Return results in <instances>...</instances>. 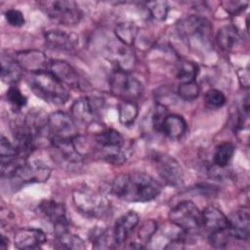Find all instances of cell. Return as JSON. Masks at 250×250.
Instances as JSON below:
<instances>
[{
  "mask_svg": "<svg viewBox=\"0 0 250 250\" xmlns=\"http://www.w3.org/2000/svg\"><path fill=\"white\" fill-rule=\"evenodd\" d=\"M110 190L126 202H147L160 194L162 187L146 173L130 172L117 175L111 183Z\"/></svg>",
  "mask_w": 250,
  "mask_h": 250,
  "instance_id": "6da1fadb",
  "label": "cell"
},
{
  "mask_svg": "<svg viewBox=\"0 0 250 250\" xmlns=\"http://www.w3.org/2000/svg\"><path fill=\"white\" fill-rule=\"evenodd\" d=\"M27 84L35 96L53 104H63L69 99V93L49 70L31 73Z\"/></svg>",
  "mask_w": 250,
  "mask_h": 250,
  "instance_id": "7a4b0ae2",
  "label": "cell"
},
{
  "mask_svg": "<svg viewBox=\"0 0 250 250\" xmlns=\"http://www.w3.org/2000/svg\"><path fill=\"white\" fill-rule=\"evenodd\" d=\"M51 175V169L41 161L27 162L21 158L11 173L6 177L12 188H20L26 184L44 183L48 181Z\"/></svg>",
  "mask_w": 250,
  "mask_h": 250,
  "instance_id": "3957f363",
  "label": "cell"
},
{
  "mask_svg": "<svg viewBox=\"0 0 250 250\" xmlns=\"http://www.w3.org/2000/svg\"><path fill=\"white\" fill-rule=\"evenodd\" d=\"M95 142L102 151V156L111 164L121 165L129 157L128 148L124 147L123 136L114 129H104L97 133Z\"/></svg>",
  "mask_w": 250,
  "mask_h": 250,
  "instance_id": "277c9868",
  "label": "cell"
},
{
  "mask_svg": "<svg viewBox=\"0 0 250 250\" xmlns=\"http://www.w3.org/2000/svg\"><path fill=\"white\" fill-rule=\"evenodd\" d=\"M78 137V136H77ZM76 138L67 140H51V155L53 160L67 171H77L83 165L84 156L77 146Z\"/></svg>",
  "mask_w": 250,
  "mask_h": 250,
  "instance_id": "5b68a950",
  "label": "cell"
},
{
  "mask_svg": "<svg viewBox=\"0 0 250 250\" xmlns=\"http://www.w3.org/2000/svg\"><path fill=\"white\" fill-rule=\"evenodd\" d=\"M38 4L48 18L60 24L74 25L83 17V13L77 3L71 0L41 1Z\"/></svg>",
  "mask_w": 250,
  "mask_h": 250,
  "instance_id": "8992f818",
  "label": "cell"
},
{
  "mask_svg": "<svg viewBox=\"0 0 250 250\" xmlns=\"http://www.w3.org/2000/svg\"><path fill=\"white\" fill-rule=\"evenodd\" d=\"M108 83L111 94L123 101L134 102L140 98L144 92L141 81L130 74V72L117 68L111 72Z\"/></svg>",
  "mask_w": 250,
  "mask_h": 250,
  "instance_id": "52a82bcc",
  "label": "cell"
},
{
  "mask_svg": "<svg viewBox=\"0 0 250 250\" xmlns=\"http://www.w3.org/2000/svg\"><path fill=\"white\" fill-rule=\"evenodd\" d=\"M72 200L77 210L89 217H102L109 208L107 198L90 188L75 189Z\"/></svg>",
  "mask_w": 250,
  "mask_h": 250,
  "instance_id": "ba28073f",
  "label": "cell"
},
{
  "mask_svg": "<svg viewBox=\"0 0 250 250\" xmlns=\"http://www.w3.org/2000/svg\"><path fill=\"white\" fill-rule=\"evenodd\" d=\"M170 222L184 232L195 231L202 227L201 211L189 200H185L173 207L169 213Z\"/></svg>",
  "mask_w": 250,
  "mask_h": 250,
  "instance_id": "9c48e42d",
  "label": "cell"
},
{
  "mask_svg": "<svg viewBox=\"0 0 250 250\" xmlns=\"http://www.w3.org/2000/svg\"><path fill=\"white\" fill-rule=\"evenodd\" d=\"M46 136L50 141L54 139L67 140L78 136L77 127L73 117L63 111H55L48 115Z\"/></svg>",
  "mask_w": 250,
  "mask_h": 250,
  "instance_id": "30bf717a",
  "label": "cell"
},
{
  "mask_svg": "<svg viewBox=\"0 0 250 250\" xmlns=\"http://www.w3.org/2000/svg\"><path fill=\"white\" fill-rule=\"evenodd\" d=\"M152 160L158 175L167 185L177 188L184 184V171L174 157L156 152L153 154Z\"/></svg>",
  "mask_w": 250,
  "mask_h": 250,
  "instance_id": "8fae6325",
  "label": "cell"
},
{
  "mask_svg": "<svg viewBox=\"0 0 250 250\" xmlns=\"http://www.w3.org/2000/svg\"><path fill=\"white\" fill-rule=\"evenodd\" d=\"M104 104V100L99 97L78 98L70 106L71 116L75 121L89 125L98 118Z\"/></svg>",
  "mask_w": 250,
  "mask_h": 250,
  "instance_id": "7c38bea8",
  "label": "cell"
},
{
  "mask_svg": "<svg viewBox=\"0 0 250 250\" xmlns=\"http://www.w3.org/2000/svg\"><path fill=\"white\" fill-rule=\"evenodd\" d=\"M177 29L187 40L207 39L211 32V25L205 18L192 15L182 19L177 23Z\"/></svg>",
  "mask_w": 250,
  "mask_h": 250,
  "instance_id": "4fadbf2b",
  "label": "cell"
},
{
  "mask_svg": "<svg viewBox=\"0 0 250 250\" xmlns=\"http://www.w3.org/2000/svg\"><path fill=\"white\" fill-rule=\"evenodd\" d=\"M105 57L111 61L117 69L130 71L136 63V56L132 47L121 42L111 41L105 48Z\"/></svg>",
  "mask_w": 250,
  "mask_h": 250,
  "instance_id": "5bb4252c",
  "label": "cell"
},
{
  "mask_svg": "<svg viewBox=\"0 0 250 250\" xmlns=\"http://www.w3.org/2000/svg\"><path fill=\"white\" fill-rule=\"evenodd\" d=\"M229 236L238 240H248L250 235V213L248 207H241L228 217Z\"/></svg>",
  "mask_w": 250,
  "mask_h": 250,
  "instance_id": "9a60e30c",
  "label": "cell"
},
{
  "mask_svg": "<svg viewBox=\"0 0 250 250\" xmlns=\"http://www.w3.org/2000/svg\"><path fill=\"white\" fill-rule=\"evenodd\" d=\"M15 59L17 60L22 70L24 69L31 73L49 70L51 62L46 55L39 50L21 51L17 53Z\"/></svg>",
  "mask_w": 250,
  "mask_h": 250,
  "instance_id": "2e32d148",
  "label": "cell"
},
{
  "mask_svg": "<svg viewBox=\"0 0 250 250\" xmlns=\"http://www.w3.org/2000/svg\"><path fill=\"white\" fill-rule=\"evenodd\" d=\"M49 71L63 85L79 89L82 86V79L80 78L79 73L71 64L65 61H51Z\"/></svg>",
  "mask_w": 250,
  "mask_h": 250,
  "instance_id": "e0dca14e",
  "label": "cell"
},
{
  "mask_svg": "<svg viewBox=\"0 0 250 250\" xmlns=\"http://www.w3.org/2000/svg\"><path fill=\"white\" fill-rule=\"evenodd\" d=\"M45 44L53 50L71 51L78 43V36L72 32L54 29L48 30L44 34Z\"/></svg>",
  "mask_w": 250,
  "mask_h": 250,
  "instance_id": "ac0fdd59",
  "label": "cell"
},
{
  "mask_svg": "<svg viewBox=\"0 0 250 250\" xmlns=\"http://www.w3.org/2000/svg\"><path fill=\"white\" fill-rule=\"evenodd\" d=\"M46 234L43 230L34 228L19 229L14 236V243L18 249H33L45 243Z\"/></svg>",
  "mask_w": 250,
  "mask_h": 250,
  "instance_id": "d6986e66",
  "label": "cell"
},
{
  "mask_svg": "<svg viewBox=\"0 0 250 250\" xmlns=\"http://www.w3.org/2000/svg\"><path fill=\"white\" fill-rule=\"evenodd\" d=\"M139 221V215L134 211H128L116 220L112 232L117 247L126 241L133 229L138 226Z\"/></svg>",
  "mask_w": 250,
  "mask_h": 250,
  "instance_id": "ffe728a7",
  "label": "cell"
},
{
  "mask_svg": "<svg viewBox=\"0 0 250 250\" xmlns=\"http://www.w3.org/2000/svg\"><path fill=\"white\" fill-rule=\"evenodd\" d=\"M202 227L210 233L228 229V217L217 207L210 205L201 211Z\"/></svg>",
  "mask_w": 250,
  "mask_h": 250,
  "instance_id": "44dd1931",
  "label": "cell"
},
{
  "mask_svg": "<svg viewBox=\"0 0 250 250\" xmlns=\"http://www.w3.org/2000/svg\"><path fill=\"white\" fill-rule=\"evenodd\" d=\"M38 207L40 213L52 223L53 226L67 223L65 208L62 203L54 200H43Z\"/></svg>",
  "mask_w": 250,
  "mask_h": 250,
  "instance_id": "7402d4cb",
  "label": "cell"
},
{
  "mask_svg": "<svg viewBox=\"0 0 250 250\" xmlns=\"http://www.w3.org/2000/svg\"><path fill=\"white\" fill-rule=\"evenodd\" d=\"M187 122L183 116L179 114H167L164 118L160 132L170 139H180L187 132Z\"/></svg>",
  "mask_w": 250,
  "mask_h": 250,
  "instance_id": "603a6c76",
  "label": "cell"
},
{
  "mask_svg": "<svg viewBox=\"0 0 250 250\" xmlns=\"http://www.w3.org/2000/svg\"><path fill=\"white\" fill-rule=\"evenodd\" d=\"M22 68L16 59L8 55H2L1 58V78L5 83L15 84L21 77Z\"/></svg>",
  "mask_w": 250,
  "mask_h": 250,
  "instance_id": "cb8c5ba5",
  "label": "cell"
},
{
  "mask_svg": "<svg viewBox=\"0 0 250 250\" xmlns=\"http://www.w3.org/2000/svg\"><path fill=\"white\" fill-rule=\"evenodd\" d=\"M241 40L238 29L234 25H225L221 27L216 36L217 44L225 51L232 50Z\"/></svg>",
  "mask_w": 250,
  "mask_h": 250,
  "instance_id": "d4e9b609",
  "label": "cell"
},
{
  "mask_svg": "<svg viewBox=\"0 0 250 250\" xmlns=\"http://www.w3.org/2000/svg\"><path fill=\"white\" fill-rule=\"evenodd\" d=\"M116 39L122 44L132 47L138 35V27L134 22L124 21L116 24L114 28Z\"/></svg>",
  "mask_w": 250,
  "mask_h": 250,
  "instance_id": "484cf974",
  "label": "cell"
},
{
  "mask_svg": "<svg viewBox=\"0 0 250 250\" xmlns=\"http://www.w3.org/2000/svg\"><path fill=\"white\" fill-rule=\"evenodd\" d=\"M119 122L124 126L132 125L139 114V107L135 102L122 101L118 104Z\"/></svg>",
  "mask_w": 250,
  "mask_h": 250,
  "instance_id": "4316f807",
  "label": "cell"
},
{
  "mask_svg": "<svg viewBox=\"0 0 250 250\" xmlns=\"http://www.w3.org/2000/svg\"><path fill=\"white\" fill-rule=\"evenodd\" d=\"M234 150H235L234 145L229 142H224L218 145L215 148V152L213 155V160L215 165L220 168L226 167L231 160L234 154Z\"/></svg>",
  "mask_w": 250,
  "mask_h": 250,
  "instance_id": "83f0119b",
  "label": "cell"
},
{
  "mask_svg": "<svg viewBox=\"0 0 250 250\" xmlns=\"http://www.w3.org/2000/svg\"><path fill=\"white\" fill-rule=\"evenodd\" d=\"M197 74H198V66L193 62L182 61L177 65L176 77L181 81V83L195 81Z\"/></svg>",
  "mask_w": 250,
  "mask_h": 250,
  "instance_id": "f1b7e54d",
  "label": "cell"
},
{
  "mask_svg": "<svg viewBox=\"0 0 250 250\" xmlns=\"http://www.w3.org/2000/svg\"><path fill=\"white\" fill-rule=\"evenodd\" d=\"M91 239L93 242V247L97 249H108L117 247L112 229H100L95 230L93 234H91Z\"/></svg>",
  "mask_w": 250,
  "mask_h": 250,
  "instance_id": "f546056e",
  "label": "cell"
},
{
  "mask_svg": "<svg viewBox=\"0 0 250 250\" xmlns=\"http://www.w3.org/2000/svg\"><path fill=\"white\" fill-rule=\"evenodd\" d=\"M56 238L60 248L77 249V250L85 248L84 240L80 236L70 233L68 230H65L63 232L57 234Z\"/></svg>",
  "mask_w": 250,
  "mask_h": 250,
  "instance_id": "4dcf8cb0",
  "label": "cell"
},
{
  "mask_svg": "<svg viewBox=\"0 0 250 250\" xmlns=\"http://www.w3.org/2000/svg\"><path fill=\"white\" fill-rule=\"evenodd\" d=\"M200 93V88L196 81L181 83L178 87L177 94L184 101H193L195 100Z\"/></svg>",
  "mask_w": 250,
  "mask_h": 250,
  "instance_id": "1f68e13d",
  "label": "cell"
},
{
  "mask_svg": "<svg viewBox=\"0 0 250 250\" xmlns=\"http://www.w3.org/2000/svg\"><path fill=\"white\" fill-rule=\"evenodd\" d=\"M150 16L156 21H164L169 12V5L166 1H151L146 3Z\"/></svg>",
  "mask_w": 250,
  "mask_h": 250,
  "instance_id": "d6a6232c",
  "label": "cell"
},
{
  "mask_svg": "<svg viewBox=\"0 0 250 250\" xmlns=\"http://www.w3.org/2000/svg\"><path fill=\"white\" fill-rule=\"evenodd\" d=\"M18 157H19V153H18L17 147L14 145H12L8 139H6L4 136H1V141H0L1 164L9 163Z\"/></svg>",
  "mask_w": 250,
  "mask_h": 250,
  "instance_id": "836d02e7",
  "label": "cell"
},
{
  "mask_svg": "<svg viewBox=\"0 0 250 250\" xmlns=\"http://www.w3.org/2000/svg\"><path fill=\"white\" fill-rule=\"evenodd\" d=\"M6 98L9 104L15 109H21L27 104V98L22 95L21 90L16 86H11L8 89L6 93Z\"/></svg>",
  "mask_w": 250,
  "mask_h": 250,
  "instance_id": "e575fe53",
  "label": "cell"
},
{
  "mask_svg": "<svg viewBox=\"0 0 250 250\" xmlns=\"http://www.w3.org/2000/svg\"><path fill=\"white\" fill-rule=\"evenodd\" d=\"M205 104L214 108L222 107L226 104V96L225 94L218 89H209L204 96Z\"/></svg>",
  "mask_w": 250,
  "mask_h": 250,
  "instance_id": "d590c367",
  "label": "cell"
},
{
  "mask_svg": "<svg viewBox=\"0 0 250 250\" xmlns=\"http://www.w3.org/2000/svg\"><path fill=\"white\" fill-rule=\"evenodd\" d=\"M157 230V223L153 220H149L145 222L139 229V239L142 241L141 243H147Z\"/></svg>",
  "mask_w": 250,
  "mask_h": 250,
  "instance_id": "8d00e7d4",
  "label": "cell"
},
{
  "mask_svg": "<svg viewBox=\"0 0 250 250\" xmlns=\"http://www.w3.org/2000/svg\"><path fill=\"white\" fill-rule=\"evenodd\" d=\"M7 22L15 27H21L24 24V17L22 13L17 9H10L5 13Z\"/></svg>",
  "mask_w": 250,
  "mask_h": 250,
  "instance_id": "74e56055",
  "label": "cell"
},
{
  "mask_svg": "<svg viewBox=\"0 0 250 250\" xmlns=\"http://www.w3.org/2000/svg\"><path fill=\"white\" fill-rule=\"evenodd\" d=\"M221 4L223 8L229 15H232V16L241 13L248 6V2H242V1H224Z\"/></svg>",
  "mask_w": 250,
  "mask_h": 250,
  "instance_id": "f35d334b",
  "label": "cell"
},
{
  "mask_svg": "<svg viewBox=\"0 0 250 250\" xmlns=\"http://www.w3.org/2000/svg\"><path fill=\"white\" fill-rule=\"evenodd\" d=\"M229 236L228 229L223 230V231H218V232H212L209 235V243L214 246V247H224L227 245L228 237Z\"/></svg>",
  "mask_w": 250,
  "mask_h": 250,
  "instance_id": "ab89813d",
  "label": "cell"
},
{
  "mask_svg": "<svg viewBox=\"0 0 250 250\" xmlns=\"http://www.w3.org/2000/svg\"><path fill=\"white\" fill-rule=\"evenodd\" d=\"M166 106L162 105V104H157L156 107H155V110H154V113L152 115V125H153V128L156 130V131H159L160 132V129H161V125H162V122L164 120V118L166 117Z\"/></svg>",
  "mask_w": 250,
  "mask_h": 250,
  "instance_id": "60d3db41",
  "label": "cell"
},
{
  "mask_svg": "<svg viewBox=\"0 0 250 250\" xmlns=\"http://www.w3.org/2000/svg\"><path fill=\"white\" fill-rule=\"evenodd\" d=\"M8 245H9V241H8V239L2 234L1 235V243H0V246H1V248L2 249H6L7 247H8Z\"/></svg>",
  "mask_w": 250,
  "mask_h": 250,
  "instance_id": "b9f144b4",
  "label": "cell"
}]
</instances>
